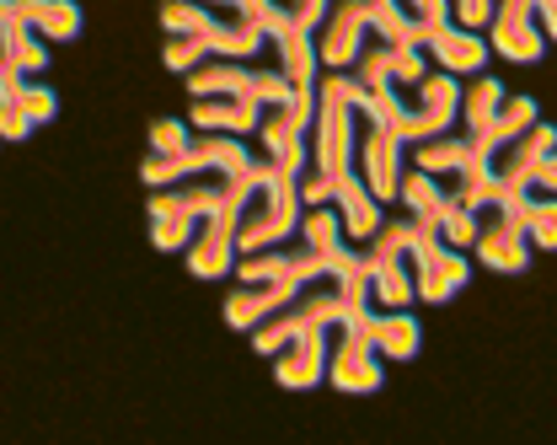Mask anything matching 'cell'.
I'll list each match as a JSON object with an SVG mask.
<instances>
[{"label": "cell", "instance_id": "cell-1", "mask_svg": "<svg viewBox=\"0 0 557 445\" xmlns=\"http://www.w3.org/2000/svg\"><path fill=\"white\" fill-rule=\"evenodd\" d=\"M161 27L166 33H183V38H199L209 54H220V60H258L263 44H269L263 27L247 11L199 5V0H166L161 5Z\"/></svg>", "mask_w": 557, "mask_h": 445}, {"label": "cell", "instance_id": "cell-2", "mask_svg": "<svg viewBox=\"0 0 557 445\" xmlns=\"http://www.w3.org/2000/svg\"><path fill=\"white\" fill-rule=\"evenodd\" d=\"M344 306H348L344 274H333V269H327V274H311V280H300V285H295V296L284 300L274 317H263V322L252 327V349L274 360L295 333L322 327V322H338V317H344Z\"/></svg>", "mask_w": 557, "mask_h": 445}, {"label": "cell", "instance_id": "cell-3", "mask_svg": "<svg viewBox=\"0 0 557 445\" xmlns=\"http://www.w3.org/2000/svg\"><path fill=\"white\" fill-rule=\"evenodd\" d=\"M263 188V177H236V188L225 194V205L199 221L194 242H188V274L194 280H225L236 274V236H242V221H247V205L252 194Z\"/></svg>", "mask_w": 557, "mask_h": 445}, {"label": "cell", "instance_id": "cell-4", "mask_svg": "<svg viewBox=\"0 0 557 445\" xmlns=\"http://www.w3.org/2000/svg\"><path fill=\"white\" fill-rule=\"evenodd\" d=\"M311 146V166H322L327 177H344V172H359V108L344 97L338 75L317 81V124L306 135Z\"/></svg>", "mask_w": 557, "mask_h": 445}, {"label": "cell", "instance_id": "cell-5", "mask_svg": "<svg viewBox=\"0 0 557 445\" xmlns=\"http://www.w3.org/2000/svg\"><path fill=\"white\" fill-rule=\"evenodd\" d=\"M456 119H461V81L450 71L423 75L413 91L397 86V135H403V146H418L429 135L456 129Z\"/></svg>", "mask_w": 557, "mask_h": 445}, {"label": "cell", "instance_id": "cell-6", "mask_svg": "<svg viewBox=\"0 0 557 445\" xmlns=\"http://www.w3.org/2000/svg\"><path fill=\"white\" fill-rule=\"evenodd\" d=\"M194 97H258L263 108H278L289 97V81L278 65H252V60H220L209 54L205 65L183 75Z\"/></svg>", "mask_w": 557, "mask_h": 445}, {"label": "cell", "instance_id": "cell-7", "mask_svg": "<svg viewBox=\"0 0 557 445\" xmlns=\"http://www.w3.org/2000/svg\"><path fill=\"white\" fill-rule=\"evenodd\" d=\"M327 338H333V349H327V381H333L338 392H348V397L381 392V381H386L381 349H375L364 333H354L348 322H327Z\"/></svg>", "mask_w": 557, "mask_h": 445}, {"label": "cell", "instance_id": "cell-8", "mask_svg": "<svg viewBox=\"0 0 557 445\" xmlns=\"http://www.w3.org/2000/svg\"><path fill=\"white\" fill-rule=\"evenodd\" d=\"M403 156H408V146H403V135H392L386 124H375V119H364L359 113V177H364V188L381 199V205H392L397 199V188H403Z\"/></svg>", "mask_w": 557, "mask_h": 445}, {"label": "cell", "instance_id": "cell-9", "mask_svg": "<svg viewBox=\"0 0 557 445\" xmlns=\"http://www.w3.org/2000/svg\"><path fill=\"white\" fill-rule=\"evenodd\" d=\"M472 280V258L461 247H450L440 231H429L423 242L413 247V285H418V300H450L467 291Z\"/></svg>", "mask_w": 557, "mask_h": 445}, {"label": "cell", "instance_id": "cell-10", "mask_svg": "<svg viewBox=\"0 0 557 445\" xmlns=\"http://www.w3.org/2000/svg\"><path fill=\"white\" fill-rule=\"evenodd\" d=\"M354 333H364L375 349H381V360H413L418 344H423V327H418V317L403 306V311H381L375 300H364V306H344V317Z\"/></svg>", "mask_w": 557, "mask_h": 445}, {"label": "cell", "instance_id": "cell-11", "mask_svg": "<svg viewBox=\"0 0 557 445\" xmlns=\"http://www.w3.org/2000/svg\"><path fill=\"white\" fill-rule=\"evenodd\" d=\"M370 38V0H333L317 27V60L327 71H348Z\"/></svg>", "mask_w": 557, "mask_h": 445}, {"label": "cell", "instance_id": "cell-12", "mask_svg": "<svg viewBox=\"0 0 557 445\" xmlns=\"http://www.w3.org/2000/svg\"><path fill=\"white\" fill-rule=\"evenodd\" d=\"M493 49L515 65H536L547 54V33L536 22V0H493Z\"/></svg>", "mask_w": 557, "mask_h": 445}, {"label": "cell", "instance_id": "cell-13", "mask_svg": "<svg viewBox=\"0 0 557 445\" xmlns=\"http://www.w3.org/2000/svg\"><path fill=\"white\" fill-rule=\"evenodd\" d=\"M183 166H188V177L194 172H225V177H269L274 172V161L258 156L242 135H205V129L183 150Z\"/></svg>", "mask_w": 557, "mask_h": 445}, {"label": "cell", "instance_id": "cell-14", "mask_svg": "<svg viewBox=\"0 0 557 445\" xmlns=\"http://www.w3.org/2000/svg\"><path fill=\"white\" fill-rule=\"evenodd\" d=\"M327 349H333L327 322L295 333V338L274 355V381L278 386H289V392H311V386H322V381H327Z\"/></svg>", "mask_w": 557, "mask_h": 445}, {"label": "cell", "instance_id": "cell-15", "mask_svg": "<svg viewBox=\"0 0 557 445\" xmlns=\"http://www.w3.org/2000/svg\"><path fill=\"white\" fill-rule=\"evenodd\" d=\"M547 150H557V129L547 124V119H536L531 129H520L515 140H504V146L487 156V172H493L498 188H525L531 166H536Z\"/></svg>", "mask_w": 557, "mask_h": 445}, {"label": "cell", "instance_id": "cell-16", "mask_svg": "<svg viewBox=\"0 0 557 445\" xmlns=\"http://www.w3.org/2000/svg\"><path fill=\"white\" fill-rule=\"evenodd\" d=\"M0 22H27L49 44H70L86 27V16H81L75 0H0Z\"/></svg>", "mask_w": 557, "mask_h": 445}, {"label": "cell", "instance_id": "cell-17", "mask_svg": "<svg viewBox=\"0 0 557 445\" xmlns=\"http://www.w3.org/2000/svg\"><path fill=\"white\" fill-rule=\"evenodd\" d=\"M188 124L205 129V135H258L263 102L258 97H194Z\"/></svg>", "mask_w": 557, "mask_h": 445}, {"label": "cell", "instance_id": "cell-18", "mask_svg": "<svg viewBox=\"0 0 557 445\" xmlns=\"http://www.w3.org/2000/svg\"><path fill=\"white\" fill-rule=\"evenodd\" d=\"M295 296V280H252V285H242V291H231L225 296V327H236V333H252L263 317H274L284 300Z\"/></svg>", "mask_w": 557, "mask_h": 445}, {"label": "cell", "instance_id": "cell-19", "mask_svg": "<svg viewBox=\"0 0 557 445\" xmlns=\"http://www.w3.org/2000/svg\"><path fill=\"white\" fill-rule=\"evenodd\" d=\"M333 205H338V215H344V236L354 242V247H364V242L381 231V221H386L381 199L364 188L359 172H344V177L333 183Z\"/></svg>", "mask_w": 557, "mask_h": 445}, {"label": "cell", "instance_id": "cell-20", "mask_svg": "<svg viewBox=\"0 0 557 445\" xmlns=\"http://www.w3.org/2000/svg\"><path fill=\"white\" fill-rule=\"evenodd\" d=\"M258 146H263V156L274 161V172H289V177H300V172L311 166V146H306V135H300V129H289L284 108H263V124H258Z\"/></svg>", "mask_w": 557, "mask_h": 445}, {"label": "cell", "instance_id": "cell-21", "mask_svg": "<svg viewBox=\"0 0 557 445\" xmlns=\"http://www.w3.org/2000/svg\"><path fill=\"white\" fill-rule=\"evenodd\" d=\"M423 49H434V60H440L450 75H483L487 71V54H493L478 33H467V27H456V22H445V27H440Z\"/></svg>", "mask_w": 557, "mask_h": 445}, {"label": "cell", "instance_id": "cell-22", "mask_svg": "<svg viewBox=\"0 0 557 445\" xmlns=\"http://www.w3.org/2000/svg\"><path fill=\"white\" fill-rule=\"evenodd\" d=\"M472 161H483V156H478V140H472V135H456V129L429 135V140L413 146V166L418 172H434V177H450V172H461V166H472Z\"/></svg>", "mask_w": 557, "mask_h": 445}, {"label": "cell", "instance_id": "cell-23", "mask_svg": "<svg viewBox=\"0 0 557 445\" xmlns=\"http://www.w3.org/2000/svg\"><path fill=\"white\" fill-rule=\"evenodd\" d=\"M278 44V71H284V81H289V91H311L317 86V71H322V60H317V33H284V38H274Z\"/></svg>", "mask_w": 557, "mask_h": 445}, {"label": "cell", "instance_id": "cell-24", "mask_svg": "<svg viewBox=\"0 0 557 445\" xmlns=\"http://www.w3.org/2000/svg\"><path fill=\"white\" fill-rule=\"evenodd\" d=\"M536 119H542V108H536V97H504V108H498V119H493V124H487L483 135H472V140H478V156H493V150L504 146V140H515V135H520V129H531V124H536Z\"/></svg>", "mask_w": 557, "mask_h": 445}, {"label": "cell", "instance_id": "cell-25", "mask_svg": "<svg viewBox=\"0 0 557 445\" xmlns=\"http://www.w3.org/2000/svg\"><path fill=\"white\" fill-rule=\"evenodd\" d=\"M397 199L408 205V215H423V221L440 225V215L450 210V188H445V177H434V172H403V188H397Z\"/></svg>", "mask_w": 557, "mask_h": 445}, {"label": "cell", "instance_id": "cell-26", "mask_svg": "<svg viewBox=\"0 0 557 445\" xmlns=\"http://www.w3.org/2000/svg\"><path fill=\"white\" fill-rule=\"evenodd\" d=\"M504 97H509V86H504L498 75H478V81L461 91V124H467V135H483L487 124L498 119Z\"/></svg>", "mask_w": 557, "mask_h": 445}, {"label": "cell", "instance_id": "cell-27", "mask_svg": "<svg viewBox=\"0 0 557 445\" xmlns=\"http://www.w3.org/2000/svg\"><path fill=\"white\" fill-rule=\"evenodd\" d=\"M0 44H5V54H11L16 75L49 71V38H44V33H33L27 22H0Z\"/></svg>", "mask_w": 557, "mask_h": 445}, {"label": "cell", "instance_id": "cell-28", "mask_svg": "<svg viewBox=\"0 0 557 445\" xmlns=\"http://www.w3.org/2000/svg\"><path fill=\"white\" fill-rule=\"evenodd\" d=\"M525 236L536 252H557V194H531L525 205Z\"/></svg>", "mask_w": 557, "mask_h": 445}, {"label": "cell", "instance_id": "cell-29", "mask_svg": "<svg viewBox=\"0 0 557 445\" xmlns=\"http://www.w3.org/2000/svg\"><path fill=\"white\" fill-rule=\"evenodd\" d=\"M11 91H16V102H22V113L33 119V129H38V124H49V119L60 113V97H54V86H44V81H27V75H11Z\"/></svg>", "mask_w": 557, "mask_h": 445}, {"label": "cell", "instance_id": "cell-30", "mask_svg": "<svg viewBox=\"0 0 557 445\" xmlns=\"http://www.w3.org/2000/svg\"><path fill=\"white\" fill-rule=\"evenodd\" d=\"M194 146V124L188 119H156L150 124V156H183Z\"/></svg>", "mask_w": 557, "mask_h": 445}, {"label": "cell", "instance_id": "cell-31", "mask_svg": "<svg viewBox=\"0 0 557 445\" xmlns=\"http://www.w3.org/2000/svg\"><path fill=\"white\" fill-rule=\"evenodd\" d=\"M440 236H445L450 247H461V252H467V247L478 242V210H467V205H456V199H450V210L440 215Z\"/></svg>", "mask_w": 557, "mask_h": 445}, {"label": "cell", "instance_id": "cell-32", "mask_svg": "<svg viewBox=\"0 0 557 445\" xmlns=\"http://www.w3.org/2000/svg\"><path fill=\"white\" fill-rule=\"evenodd\" d=\"M397 5L408 11V22L423 33V44H429V38H434V33L450 22V0H397Z\"/></svg>", "mask_w": 557, "mask_h": 445}, {"label": "cell", "instance_id": "cell-33", "mask_svg": "<svg viewBox=\"0 0 557 445\" xmlns=\"http://www.w3.org/2000/svg\"><path fill=\"white\" fill-rule=\"evenodd\" d=\"M161 60H166V71L188 75L194 65H205V60H209V49L199 44V38H183V33H172V38H166V49H161Z\"/></svg>", "mask_w": 557, "mask_h": 445}, {"label": "cell", "instance_id": "cell-34", "mask_svg": "<svg viewBox=\"0 0 557 445\" xmlns=\"http://www.w3.org/2000/svg\"><path fill=\"white\" fill-rule=\"evenodd\" d=\"M33 135V119L22 113V102H16V91H11V81L0 86V140H27Z\"/></svg>", "mask_w": 557, "mask_h": 445}, {"label": "cell", "instance_id": "cell-35", "mask_svg": "<svg viewBox=\"0 0 557 445\" xmlns=\"http://www.w3.org/2000/svg\"><path fill=\"white\" fill-rule=\"evenodd\" d=\"M333 183H338V177H327L322 166H306V172H300V205H306V210H311V205H333Z\"/></svg>", "mask_w": 557, "mask_h": 445}, {"label": "cell", "instance_id": "cell-36", "mask_svg": "<svg viewBox=\"0 0 557 445\" xmlns=\"http://www.w3.org/2000/svg\"><path fill=\"white\" fill-rule=\"evenodd\" d=\"M423 54H418V49H397V54H392V86H418V81H423Z\"/></svg>", "mask_w": 557, "mask_h": 445}, {"label": "cell", "instance_id": "cell-37", "mask_svg": "<svg viewBox=\"0 0 557 445\" xmlns=\"http://www.w3.org/2000/svg\"><path fill=\"white\" fill-rule=\"evenodd\" d=\"M525 188H531V194H557V150H547V156L531 166Z\"/></svg>", "mask_w": 557, "mask_h": 445}, {"label": "cell", "instance_id": "cell-38", "mask_svg": "<svg viewBox=\"0 0 557 445\" xmlns=\"http://www.w3.org/2000/svg\"><path fill=\"white\" fill-rule=\"evenodd\" d=\"M536 22H542V33L557 44V0H536Z\"/></svg>", "mask_w": 557, "mask_h": 445}, {"label": "cell", "instance_id": "cell-39", "mask_svg": "<svg viewBox=\"0 0 557 445\" xmlns=\"http://www.w3.org/2000/svg\"><path fill=\"white\" fill-rule=\"evenodd\" d=\"M199 5H225V11H247V0H199Z\"/></svg>", "mask_w": 557, "mask_h": 445}, {"label": "cell", "instance_id": "cell-40", "mask_svg": "<svg viewBox=\"0 0 557 445\" xmlns=\"http://www.w3.org/2000/svg\"><path fill=\"white\" fill-rule=\"evenodd\" d=\"M450 5H461V0H450Z\"/></svg>", "mask_w": 557, "mask_h": 445}]
</instances>
